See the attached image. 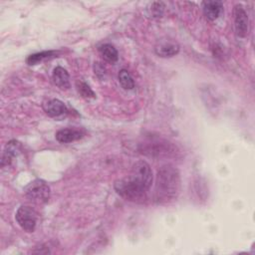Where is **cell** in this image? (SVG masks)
<instances>
[{"instance_id":"cell-11","label":"cell","mask_w":255,"mask_h":255,"mask_svg":"<svg viewBox=\"0 0 255 255\" xmlns=\"http://www.w3.org/2000/svg\"><path fill=\"white\" fill-rule=\"evenodd\" d=\"M43 109L45 111V113L52 118H56V117H60L64 114L67 113V107L66 105L58 100V99H52L49 100L48 102H46L43 105Z\"/></svg>"},{"instance_id":"cell-19","label":"cell","mask_w":255,"mask_h":255,"mask_svg":"<svg viewBox=\"0 0 255 255\" xmlns=\"http://www.w3.org/2000/svg\"><path fill=\"white\" fill-rule=\"evenodd\" d=\"M106 72H107V70H106L105 66H104L102 63L96 62V63L94 64V73H95V75H96L99 79L105 78Z\"/></svg>"},{"instance_id":"cell-12","label":"cell","mask_w":255,"mask_h":255,"mask_svg":"<svg viewBox=\"0 0 255 255\" xmlns=\"http://www.w3.org/2000/svg\"><path fill=\"white\" fill-rule=\"evenodd\" d=\"M202 9L204 16L208 20L214 21L220 16L223 9V4L221 1H204L202 2Z\"/></svg>"},{"instance_id":"cell-10","label":"cell","mask_w":255,"mask_h":255,"mask_svg":"<svg viewBox=\"0 0 255 255\" xmlns=\"http://www.w3.org/2000/svg\"><path fill=\"white\" fill-rule=\"evenodd\" d=\"M56 139L61 143H69L81 139L84 132L78 128H62L56 132Z\"/></svg>"},{"instance_id":"cell-15","label":"cell","mask_w":255,"mask_h":255,"mask_svg":"<svg viewBox=\"0 0 255 255\" xmlns=\"http://www.w3.org/2000/svg\"><path fill=\"white\" fill-rule=\"evenodd\" d=\"M57 55V52L56 51H42V52H39V53H35V54H32L30 55L27 59H26V63L28 65H36L44 60H47V59H50V58H53ZM57 57V56H56Z\"/></svg>"},{"instance_id":"cell-8","label":"cell","mask_w":255,"mask_h":255,"mask_svg":"<svg viewBox=\"0 0 255 255\" xmlns=\"http://www.w3.org/2000/svg\"><path fill=\"white\" fill-rule=\"evenodd\" d=\"M21 150L22 145L19 141L12 139L7 142L1 158V167L4 168L6 166H9L13 162V160L21 153Z\"/></svg>"},{"instance_id":"cell-1","label":"cell","mask_w":255,"mask_h":255,"mask_svg":"<svg viewBox=\"0 0 255 255\" xmlns=\"http://www.w3.org/2000/svg\"><path fill=\"white\" fill-rule=\"evenodd\" d=\"M180 190L179 171L172 165L166 164L157 171L154 199L158 203H166L175 199Z\"/></svg>"},{"instance_id":"cell-3","label":"cell","mask_w":255,"mask_h":255,"mask_svg":"<svg viewBox=\"0 0 255 255\" xmlns=\"http://www.w3.org/2000/svg\"><path fill=\"white\" fill-rule=\"evenodd\" d=\"M138 151L150 157H171L177 152L176 146L163 139H153L141 142L138 145Z\"/></svg>"},{"instance_id":"cell-5","label":"cell","mask_w":255,"mask_h":255,"mask_svg":"<svg viewBox=\"0 0 255 255\" xmlns=\"http://www.w3.org/2000/svg\"><path fill=\"white\" fill-rule=\"evenodd\" d=\"M133 181L138 183L144 189L148 190L152 183V171L149 164L144 160L136 161L131 168L128 176Z\"/></svg>"},{"instance_id":"cell-16","label":"cell","mask_w":255,"mask_h":255,"mask_svg":"<svg viewBox=\"0 0 255 255\" xmlns=\"http://www.w3.org/2000/svg\"><path fill=\"white\" fill-rule=\"evenodd\" d=\"M119 82L125 90H132L134 88V81L128 70L122 69L119 71Z\"/></svg>"},{"instance_id":"cell-18","label":"cell","mask_w":255,"mask_h":255,"mask_svg":"<svg viewBox=\"0 0 255 255\" xmlns=\"http://www.w3.org/2000/svg\"><path fill=\"white\" fill-rule=\"evenodd\" d=\"M77 89L79 94L85 98V99H95L96 98V94L94 93V91L90 88V86L84 82H78L77 83Z\"/></svg>"},{"instance_id":"cell-14","label":"cell","mask_w":255,"mask_h":255,"mask_svg":"<svg viewBox=\"0 0 255 255\" xmlns=\"http://www.w3.org/2000/svg\"><path fill=\"white\" fill-rule=\"evenodd\" d=\"M99 52L105 61L113 64L118 61L119 54L117 49L112 44H103L99 47Z\"/></svg>"},{"instance_id":"cell-2","label":"cell","mask_w":255,"mask_h":255,"mask_svg":"<svg viewBox=\"0 0 255 255\" xmlns=\"http://www.w3.org/2000/svg\"><path fill=\"white\" fill-rule=\"evenodd\" d=\"M114 187L119 195H121L126 200L132 202L144 201L148 191L129 177L117 180Z\"/></svg>"},{"instance_id":"cell-13","label":"cell","mask_w":255,"mask_h":255,"mask_svg":"<svg viewBox=\"0 0 255 255\" xmlns=\"http://www.w3.org/2000/svg\"><path fill=\"white\" fill-rule=\"evenodd\" d=\"M52 79L54 84L62 90H67L70 88V75L63 67L58 66L54 69Z\"/></svg>"},{"instance_id":"cell-7","label":"cell","mask_w":255,"mask_h":255,"mask_svg":"<svg viewBox=\"0 0 255 255\" xmlns=\"http://www.w3.org/2000/svg\"><path fill=\"white\" fill-rule=\"evenodd\" d=\"M234 26L236 34L243 38L246 37L249 31V18L242 5L234 7Z\"/></svg>"},{"instance_id":"cell-4","label":"cell","mask_w":255,"mask_h":255,"mask_svg":"<svg viewBox=\"0 0 255 255\" xmlns=\"http://www.w3.org/2000/svg\"><path fill=\"white\" fill-rule=\"evenodd\" d=\"M24 193L32 201L37 203H46L50 198L51 189L46 181L37 178L31 181L24 188Z\"/></svg>"},{"instance_id":"cell-9","label":"cell","mask_w":255,"mask_h":255,"mask_svg":"<svg viewBox=\"0 0 255 255\" xmlns=\"http://www.w3.org/2000/svg\"><path fill=\"white\" fill-rule=\"evenodd\" d=\"M155 54L162 58L173 57L179 52V45L170 40H163L156 44L154 48Z\"/></svg>"},{"instance_id":"cell-17","label":"cell","mask_w":255,"mask_h":255,"mask_svg":"<svg viewBox=\"0 0 255 255\" xmlns=\"http://www.w3.org/2000/svg\"><path fill=\"white\" fill-rule=\"evenodd\" d=\"M165 5L161 1H154L149 3V5L146 8L147 15L151 18H160L163 15Z\"/></svg>"},{"instance_id":"cell-6","label":"cell","mask_w":255,"mask_h":255,"mask_svg":"<svg viewBox=\"0 0 255 255\" xmlns=\"http://www.w3.org/2000/svg\"><path fill=\"white\" fill-rule=\"evenodd\" d=\"M15 220L26 232H33L37 224V213L30 206L22 205L15 213Z\"/></svg>"}]
</instances>
